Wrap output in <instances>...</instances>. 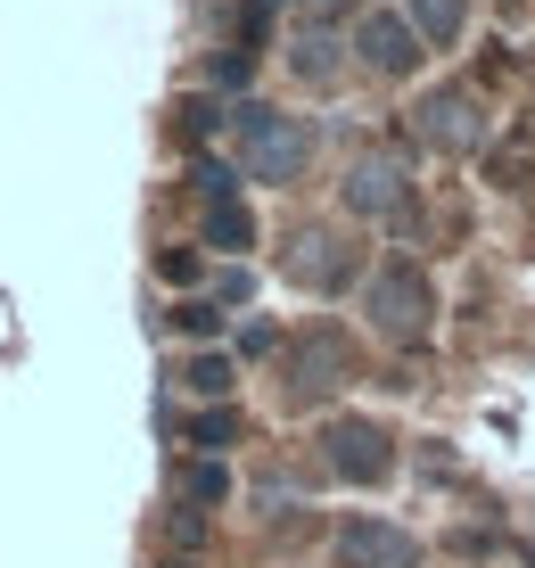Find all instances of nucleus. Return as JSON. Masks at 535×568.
<instances>
[{
  "instance_id": "1",
  "label": "nucleus",
  "mask_w": 535,
  "mask_h": 568,
  "mask_svg": "<svg viewBox=\"0 0 535 568\" xmlns=\"http://www.w3.org/2000/svg\"><path fill=\"white\" fill-rule=\"evenodd\" d=\"M428 305H437V297H428L421 264H388V273H370V322H379L388 338H421L428 330Z\"/></svg>"
},
{
  "instance_id": "2",
  "label": "nucleus",
  "mask_w": 535,
  "mask_h": 568,
  "mask_svg": "<svg viewBox=\"0 0 535 568\" xmlns=\"http://www.w3.org/2000/svg\"><path fill=\"white\" fill-rule=\"evenodd\" d=\"M240 141H247V166H256V182H289V173L305 166V132H296L289 116L247 108V116H240Z\"/></svg>"
},
{
  "instance_id": "3",
  "label": "nucleus",
  "mask_w": 535,
  "mask_h": 568,
  "mask_svg": "<svg viewBox=\"0 0 535 568\" xmlns=\"http://www.w3.org/2000/svg\"><path fill=\"white\" fill-rule=\"evenodd\" d=\"M338 560H346V568H421V544H412L404 528H379V519H363V528H346Z\"/></svg>"
},
{
  "instance_id": "4",
  "label": "nucleus",
  "mask_w": 535,
  "mask_h": 568,
  "mask_svg": "<svg viewBox=\"0 0 535 568\" xmlns=\"http://www.w3.org/2000/svg\"><path fill=\"white\" fill-rule=\"evenodd\" d=\"M330 461H338L346 478H388V428L338 421V428H330Z\"/></svg>"
},
{
  "instance_id": "5",
  "label": "nucleus",
  "mask_w": 535,
  "mask_h": 568,
  "mask_svg": "<svg viewBox=\"0 0 535 568\" xmlns=\"http://www.w3.org/2000/svg\"><path fill=\"white\" fill-rule=\"evenodd\" d=\"M346 198L363 206V215H404V166H388V157L354 166L346 173Z\"/></svg>"
},
{
  "instance_id": "6",
  "label": "nucleus",
  "mask_w": 535,
  "mask_h": 568,
  "mask_svg": "<svg viewBox=\"0 0 535 568\" xmlns=\"http://www.w3.org/2000/svg\"><path fill=\"white\" fill-rule=\"evenodd\" d=\"M421 132H437L445 148H470V141H478V124H470V99H462V92H437V99L421 108Z\"/></svg>"
},
{
  "instance_id": "7",
  "label": "nucleus",
  "mask_w": 535,
  "mask_h": 568,
  "mask_svg": "<svg viewBox=\"0 0 535 568\" xmlns=\"http://www.w3.org/2000/svg\"><path fill=\"white\" fill-rule=\"evenodd\" d=\"M363 50H370V67H379V74H404L412 67V34L396 17H370L363 25Z\"/></svg>"
},
{
  "instance_id": "8",
  "label": "nucleus",
  "mask_w": 535,
  "mask_h": 568,
  "mask_svg": "<svg viewBox=\"0 0 535 568\" xmlns=\"http://www.w3.org/2000/svg\"><path fill=\"white\" fill-rule=\"evenodd\" d=\"M412 17H421L428 41H453L462 34V0H412Z\"/></svg>"
},
{
  "instance_id": "9",
  "label": "nucleus",
  "mask_w": 535,
  "mask_h": 568,
  "mask_svg": "<svg viewBox=\"0 0 535 568\" xmlns=\"http://www.w3.org/2000/svg\"><path fill=\"white\" fill-rule=\"evenodd\" d=\"M206 231H215L222 247H247V215H240V206H215V222H206Z\"/></svg>"
},
{
  "instance_id": "10",
  "label": "nucleus",
  "mask_w": 535,
  "mask_h": 568,
  "mask_svg": "<svg viewBox=\"0 0 535 568\" xmlns=\"http://www.w3.org/2000/svg\"><path fill=\"white\" fill-rule=\"evenodd\" d=\"M190 387H198V396H222V387H231V363H215V354L190 363Z\"/></svg>"
},
{
  "instance_id": "11",
  "label": "nucleus",
  "mask_w": 535,
  "mask_h": 568,
  "mask_svg": "<svg viewBox=\"0 0 535 568\" xmlns=\"http://www.w3.org/2000/svg\"><path fill=\"white\" fill-rule=\"evenodd\" d=\"M314 9H346V0H314Z\"/></svg>"
}]
</instances>
